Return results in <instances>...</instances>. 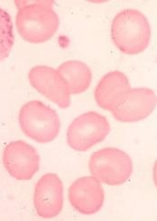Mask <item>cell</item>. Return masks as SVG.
Returning <instances> with one entry per match:
<instances>
[{
	"instance_id": "1",
	"label": "cell",
	"mask_w": 157,
	"mask_h": 221,
	"mask_svg": "<svg viewBox=\"0 0 157 221\" xmlns=\"http://www.w3.org/2000/svg\"><path fill=\"white\" fill-rule=\"evenodd\" d=\"M111 36L114 44L121 51L135 54L147 47L151 37L150 27L147 18L141 12L125 9L114 18Z\"/></svg>"
},
{
	"instance_id": "2",
	"label": "cell",
	"mask_w": 157,
	"mask_h": 221,
	"mask_svg": "<svg viewBox=\"0 0 157 221\" xmlns=\"http://www.w3.org/2000/svg\"><path fill=\"white\" fill-rule=\"evenodd\" d=\"M52 1H37L22 3L17 15H21L20 32L26 41L40 43L50 39L57 31L58 17Z\"/></svg>"
},
{
	"instance_id": "3",
	"label": "cell",
	"mask_w": 157,
	"mask_h": 221,
	"mask_svg": "<svg viewBox=\"0 0 157 221\" xmlns=\"http://www.w3.org/2000/svg\"><path fill=\"white\" fill-rule=\"evenodd\" d=\"M18 119L23 133L37 142H50L59 133L60 122L57 112L40 101L25 104L20 109Z\"/></svg>"
},
{
	"instance_id": "4",
	"label": "cell",
	"mask_w": 157,
	"mask_h": 221,
	"mask_svg": "<svg viewBox=\"0 0 157 221\" xmlns=\"http://www.w3.org/2000/svg\"><path fill=\"white\" fill-rule=\"evenodd\" d=\"M89 167L93 177L99 182L111 185L125 182L133 170L130 156L124 151L112 147L94 152L90 158Z\"/></svg>"
},
{
	"instance_id": "5",
	"label": "cell",
	"mask_w": 157,
	"mask_h": 221,
	"mask_svg": "<svg viewBox=\"0 0 157 221\" xmlns=\"http://www.w3.org/2000/svg\"><path fill=\"white\" fill-rule=\"evenodd\" d=\"M110 130L109 123L105 116L89 111L76 117L69 126L67 142L75 151H86L103 140Z\"/></svg>"
},
{
	"instance_id": "6",
	"label": "cell",
	"mask_w": 157,
	"mask_h": 221,
	"mask_svg": "<svg viewBox=\"0 0 157 221\" xmlns=\"http://www.w3.org/2000/svg\"><path fill=\"white\" fill-rule=\"evenodd\" d=\"M4 165L10 175L18 180L31 179L38 171L40 158L36 149L25 141H12L4 148Z\"/></svg>"
},
{
	"instance_id": "7",
	"label": "cell",
	"mask_w": 157,
	"mask_h": 221,
	"mask_svg": "<svg viewBox=\"0 0 157 221\" xmlns=\"http://www.w3.org/2000/svg\"><path fill=\"white\" fill-rule=\"evenodd\" d=\"M29 79L33 87L59 107H69L71 100L68 86L56 69L47 66H36L30 70Z\"/></svg>"
},
{
	"instance_id": "8",
	"label": "cell",
	"mask_w": 157,
	"mask_h": 221,
	"mask_svg": "<svg viewBox=\"0 0 157 221\" xmlns=\"http://www.w3.org/2000/svg\"><path fill=\"white\" fill-rule=\"evenodd\" d=\"M63 187L56 174H46L36 183L33 201L37 214L44 218H50L59 214L63 204Z\"/></svg>"
},
{
	"instance_id": "9",
	"label": "cell",
	"mask_w": 157,
	"mask_h": 221,
	"mask_svg": "<svg viewBox=\"0 0 157 221\" xmlns=\"http://www.w3.org/2000/svg\"><path fill=\"white\" fill-rule=\"evenodd\" d=\"M156 98L153 91L147 88L130 89L123 100L111 113L117 120L134 122L148 116L155 106Z\"/></svg>"
},
{
	"instance_id": "10",
	"label": "cell",
	"mask_w": 157,
	"mask_h": 221,
	"mask_svg": "<svg viewBox=\"0 0 157 221\" xmlns=\"http://www.w3.org/2000/svg\"><path fill=\"white\" fill-rule=\"evenodd\" d=\"M70 202L80 213L94 214L101 208L104 193L100 182L93 176L80 178L74 182L68 190Z\"/></svg>"
},
{
	"instance_id": "11",
	"label": "cell",
	"mask_w": 157,
	"mask_h": 221,
	"mask_svg": "<svg viewBox=\"0 0 157 221\" xmlns=\"http://www.w3.org/2000/svg\"><path fill=\"white\" fill-rule=\"evenodd\" d=\"M130 89L126 76L121 72L114 71L101 78L95 89L94 97L100 107L111 112L123 100Z\"/></svg>"
},
{
	"instance_id": "12",
	"label": "cell",
	"mask_w": 157,
	"mask_h": 221,
	"mask_svg": "<svg viewBox=\"0 0 157 221\" xmlns=\"http://www.w3.org/2000/svg\"><path fill=\"white\" fill-rule=\"evenodd\" d=\"M56 70L67 83L70 94L82 93L90 84L91 71L88 66L82 62L68 61L61 64Z\"/></svg>"
},
{
	"instance_id": "13",
	"label": "cell",
	"mask_w": 157,
	"mask_h": 221,
	"mask_svg": "<svg viewBox=\"0 0 157 221\" xmlns=\"http://www.w3.org/2000/svg\"><path fill=\"white\" fill-rule=\"evenodd\" d=\"M14 41L11 17L6 10L0 7V63L9 56Z\"/></svg>"
}]
</instances>
